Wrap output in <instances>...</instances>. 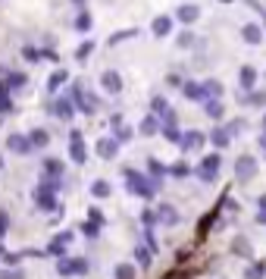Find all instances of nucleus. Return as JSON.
<instances>
[{
  "instance_id": "nucleus-26",
  "label": "nucleus",
  "mask_w": 266,
  "mask_h": 279,
  "mask_svg": "<svg viewBox=\"0 0 266 279\" xmlns=\"http://www.w3.org/2000/svg\"><path fill=\"white\" fill-rule=\"evenodd\" d=\"M75 29H82V31H88V29H91V16H88V13H82V16H79V19H75Z\"/></svg>"
},
{
  "instance_id": "nucleus-24",
  "label": "nucleus",
  "mask_w": 266,
  "mask_h": 279,
  "mask_svg": "<svg viewBox=\"0 0 266 279\" xmlns=\"http://www.w3.org/2000/svg\"><path fill=\"white\" fill-rule=\"evenodd\" d=\"M163 135H166V141H173V145H178V141H182V135H178L176 125H166V132H163Z\"/></svg>"
},
{
  "instance_id": "nucleus-40",
  "label": "nucleus",
  "mask_w": 266,
  "mask_h": 279,
  "mask_svg": "<svg viewBox=\"0 0 266 279\" xmlns=\"http://www.w3.org/2000/svg\"><path fill=\"white\" fill-rule=\"evenodd\" d=\"M0 166H3V160H0Z\"/></svg>"
},
{
  "instance_id": "nucleus-33",
  "label": "nucleus",
  "mask_w": 266,
  "mask_h": 279,
  "mask_svg": "<svg viewBox=\"0 0 266 279\" xmlns=\"http://www.w3.org/2000/svg\"><path fill=\"white\" fill-rule=\"evenodd\" d=\"M138 260H141V267H148V264H150V254H148L144 248H138Z\"/></svg>"
},
{
  "instance_id": "nucleus-11",
  "label": "nucleus",
  "mask_w": 266,
  "mask_h": 279,
  "mask_svg": "<svg viewBox=\"0 0 266 279\" xmlns=\"http://www.w3.org/2000/svg\"><path fill=\"white\" fill-rule=\"evenodd\" d=\"M47 141H50V135H47L44 129H35V132L29 135V145H31V148H44Z\"/></svg>"
},
{
  "instance_id": "nucleus-6",
  "label": "nucleus",
  "mask_w": 266,
  "mask_h": 279,
  "mask_svg": "<svg viewBox=\"0 0 266 279\" xmlns=\"http://www.w3.org/2000/svg\"><path fill=\"white\" fill-rule=\"evenodd\" d=\"M6 148L16 151V154H29V151H31L29 135H10V138H6Z\"/></svg>"
},
{
  "instance_id": "nucleus-14",
  "label": "nucleus",
  "mask_w": 266,
  "mask_h": 279,
  "mask_svg": "<svg viewBox=\"0 0 266 279\" xmlns=\"http://www.w3.org/2000/svg\"><path fill=\"white\" fill-rule=\"evenodd\" d=\"M157 217H160V223H166V226H173V223H176V219H178V214H176V207H169V204H163Z\"/></svg>"
},
{
  "instance_id": "nucleus-9",
  "label": "nucleus",
  "mask_w": 266,
  "mask_h": 279,
  "mask_svg": "<svg viewBox=\"0 0 266 279\" xmlns=\"http://www.w3.org/2000/svg\"><path fill=\"white\" fill-rule=\"evenodd\" d=\"M204 141H207V135H201V132H188V135H182V151H194V148H201Z\"/></svg>"
},
{
  "instance_id": "nucleus-1",
  "label": "nucleus",
  "mask_w": 266,
  "mask_h": 279,
  "mask_svg": "<svg viewBox=\"0 0 266 279\" xmlns=\"http://www.w3.org/2000/svg\"><path fill=\"white\" fill-rule=\"evenodd\" d=\"M125 182H128V191L141 194V198H150V194L157 191V182H153V179H144V176L135 173V170H125Z\"/></svg>"
},
{
  "instance_id": "nucleus-29",
  "label": "nucleus",
  "mask_w": 266,
  "mask_h": 279,
  "mask_svg": "<svg viewBox=\"0 0 266 279\" xmlns=\"http://www.w3.org/2000/svg\"><path fill=\"white\" fill-rule=\"evenodd\" d=\"M91 50H94V44H91V41H85V44H82L79 50H75V57H79V60H85V57H88Z\"/></svg>"
},
{
  "instance_id": "nucleus-31",
  "label": "nucleus",
  "mask_w": 266,
  "mask_h": 279,
  "mask_svg": "<svg viewBox=\"0 0 266 279\" xmlns=\"http://www.w3.org/2000/svg\"><path fill=\"white\" fill-rule=\"evenodd\" d=\"M22 57H25V60H31V63H35V60H38V50H35V47H25V50H22Z\"/></svg>"
},
{
  "instance_id": "nucleus-13",
  "label": "nucleus",
  "mask_w": 266,
  "mask_h": 279,
  "mask_svg": "<svg viewBox=\"0 0 266 279\" xmlns=\"http://www.w3.org/2000/svg\"><path fill=\"white\" fill-rule=\"evenodd\" d=\"M169 29H173V19H169V16H157V19H153V35H166Z\"/></svg>"
},
{
  "instance_id": "nucleus-32",
  "label": "nucleus",
  "mask_w": 266,
  "mask_h": 279,
  "mask_svg": "<svg viewBox=\"0 0 266 279\" xmlns=\"http://www.w3.org/2000/svg\"><path fill=\"white\" fill-rule=\"evenodd\" d=\"M263 276V267H251L247 270V279H260Z\"/></svg>"
},
{
  "instance_id": "nucleus-18",
  "label": "nucleus",
  "mask_w": 266,
  "mask_h": 279,
  "mask_svg": "<svg viewBox=\"0 0 266 279\" xmlns=\"http://www.w3.org/2000/svg\"><path fill=\"white\" fill-rule=\"evenodd\" d=\"M185 94L191 97V100H207V94H204V85H194V82H191V85H185Z\"/></svg>"
},
{
  "instance_id": "nucleus-12",
  "label": "nucleus",
  "mask_w": 266,
  "mask_h": 279,
  "mask_svg": "<svg viewBox=\"0 0 266 279\" xmlns=\"http://www.w3.org/2000/svg\"><path fill=\"white\" fill-rule=\"evenodd\" d=\"M210 141H213L216 148H226L229 141H232V135H229L226 129H213V132H210Z\"/></svg>"
},
{
  "instance_id": "nucleus-23",
  "label": "nucleus",
  "mask_w": 266,
  "mask_h": 279,
  "mask_svg": "<svg viewBox=\"0 0 266 279\" xmlns=\"http://www.w3.org/2000/svg\"><path fill=\"white\" fill-rule=\"evenodd\" d=\"M150 107H153V116H163V113L169 110V107H166V100H163V97H153V100H150Z\"/></svg>"
},
{
  "instance_id": "nucleus-20",
  "label": "nucleus",
  "mask_w": 266,
  "mask_h": 279,
  "mask_svg": "<svg viewBox=\"0 0 266 279\" xmlns=\"http://www.w3.org/2000/svg\"><path fill=\"white\" fill-rule=\"evenodd\" d=\"M44 170L57 179V176H63V163H59V160H44Z\"/></svg>"
},
{
  "instance_id": "nucleus-36",
  "label": "nucleus",
  "mask_w": 266,
  "mask_h": 279,
  "mask_svg": "<svg viewBox=\"0 0 266 279\" xmlns=\"http://www.w3.org/2000/svg\"><path fill=\"white\" fill-rule=\"evenodd\" d=\"M251 100H254V104H257V107H263V104H266V94H263V91H257V94H254Z\"/></svg>"
},
{
  "instance_id": "nucleus-7",
  "label": "nucleus",
  "mask_w": 266,
  "mask_h": 279,
  "mask_svg": "<svg viewBox=\"0 0 266 279\" xmlns=\"http://www.w3.org/2000/svg\"><path fill=\"white\" fill-rule=\"evenodd\" d=\"M50 113L57 116V120H63V123H69L72 120V100H57L54 107H50Z\"/></svg>"
},
{
  "instance_id": "nucleus-10",
  "label": "nucleus",
  "mask_w": 266,
  "mask_h": 279,
  "mask_svg": "<svg viewBox=\"0 0 266 279\" xmlns=\"http://www.w3.org/2000/svg\"><path fill=\"white\" fill-rule=\"evenodd\" d=\"M241 35H244L247 44H260V41H263V29L257 22H251V25H244V29H241Z\"/></svg>"
},
{
  "instance_id": "nucleus-4",
  "label": "nucleus",
  "mask_w": 266,
  "mask_h": 279,
  "mask_svg": "<svg viewBox=\"0 0 266 279\" xmlns=\"http://www.w3.org/2000/svg\"><path fill=\"white\" fill-rule=\"evenodd\" d=\"M100 85H104L107 94H119V91H122V79H119V72L107 69L104 75H100Z\"/></svg>"
},
{
  "instance_id": "nucleus-5",
  "label": "nucleus",
  "mask_w": 266,
  "mask_h": 279,
  "mask_svg": "<svg viewBox=\"0 0 266 279\" xmlns=\"http://www.w3.org/2000/svg\"><path fill=\"white\" fill-rule=\"evenodd\" d=\"M69 154L75 163H85V141H82V132H69Z\"/></svg>"
},
{
  "instance_id": "nucleus-38",
  "label": "nucleus",
  "mask_w": 266,
  "mask_h": 279,
  "mask_svg": "<svg viewBox=\"0 0 266 279\" xmlns=\"http://www.w3.org/2000/svg\"><path fill=\"white\" fill-rule=\"evenodd\" d=\"M0 279H22V273L16 270V273H0Z\"/></svg>"
},
{
  "instance_id": "nucleus-17",
  "label": "nucleus",
  "mask_w": 266,
  "mask_h": 279,
  "mask_svg": "<svg viewBox=\"0 0 266 279\" xmlns=\"http://www.w3.org/2000/svg\"><path fill=\"white\" fill-rule=\"evenodd\" d=\"M254 82H257V69L254 66H244L241 69V88H254Z\"/></svg>"
},
{
  "instance_id": "nucleus-35",
  "label": "nucleus",
  "mask_w": 266,
  "mask_h": 279,
  "mask_svg": "<svg viewBox=\"0 0 266 279\" xmlns=\"http://www.w3.org/2000/svg\"><path fill=\"white\" fill-rule=\"evenodd\" d=\"M6 223H10V219H6V214L0 210V239H3V232H6Z\"/></svg>"
},
{
  "instance_id": "nucleus-22",
  "label": "nucleus",
  "mask_w": 266,
  "mask_h": 279,
  "mask_svg": "<svg viewBox=\"0 0 266 279\" xmlns=\"http://www.w3.org/2000/svg\"><path fill=\"white\" fill-rule=\"evenodd\" d=\"M132 125H128V129H125V125H119V129H116V145H122V141H128V138H132Z\"/></svg>"
},
{
  "instance_id": "nucleus-8",
  "label": "nucleus",
  "mask_w": 266,
  "mask_h": 279,
  "mask_svg": "<svg viewBox=\"0 0 266 279\" xmlns=\"http://www.w3.org/2000/svg\"><path fill=\"white\" fill-rule=\"evenodd\" d=\"M116 151H119L116 138H100V141H97V154L104 157V160H113V157H116Z\"/></svg>"
},
{
  "instance_id": "nucleus-21",
  "label": "nucleus",
  "mask_w": 266,
  "mask_h": 279,
  "mask_svg": "<svg viewBox=\"0 0 266 279\" xmlns=\"http://www.w3.org/2000/svg\"><path fill=\"white\" fill-rule=\"evenodd\" d=\"M63 82H66V72H63V69H59V72H54V75H50V82H47V88H50V91H57L59 85H63Z\"/></svg>"
},
{
  "instance_id": "nucleus-25",
  "label": "nucleus",
  "mask_w": 266,
  "mask_h": 279,
  "mask_svg": "<svg viewBox=\"0 0 266 279\" xmlns=\"http://www.w3.org/2000/svg\"><path fill=\"white\" fill-rule=\"evenodd\" d=\"M94 194H97V198H107V194H110V185L104 182V179H100V182H94V188H91Z\"/></svg>"
},
{
  "instance_id": "nucleus-27",
  "label": "nucleus",
  "mask_w": 266,
  "mask_h": 279,
  "mask_svg": "<svg viewBox=\"0 0 266 279\" xmlns=\"http://www.w3.org/2000/svg\"><path fill=\"white\" fill-rule=\"evenodd\" d=\"M22 85H25V75H16L13 72L10 79H6V88H22Z\"/></svg>"
},
{
  "instance_id": "nucleus-19",
  "label": "nucleus",
  "mask_w": 266,
  "mask_h": 279,
  "mask_svg": "<svg viewBox=\"0 0 266 279\" xmlns=\"http://www.w3.org/2000/svg\"><path fill=\"white\" fill-rule=\"evenodd\" d=\"M178 19H182V22H194L197 19V6H191V3L182 6V10H178Z\"/></svg>"
},
{
  "instance_id": "nucleus-37",
  "label": "nucleus",
  "mask_w": 266,
  "mask_h": 279,
  "mask_svg": "<svg viewBox=\"0 0 266 279\" xmlns=\"http://www.w3.org/2000/svg\"><path fill=\"white\" fill-rule=\"evenodd\" d=\"M150 176H157V179L163 176V166H160V163H153V160H150Z\"/></svg>"
},
{
  "instance_id": "nucleus-28",
  "label": "nucleus",
  "mask_w": 266,
  "mask_h": 279,
  "mask_svg": "<svg viewBox=\"0 0 266 279\" xmlns=\"http://www.w3.org/2000/svg\"><path fill=\"white\" fill-rule=\"evenodd\" d=\"M194 44V35L191 31H182V35H178V47H191Z\"/></svg>"
},
{
  "instance_id": "nucleus-2",
  "label": "nucleus",
  "mask_w": 266,
  "mask_h": 279,
  "mask_svg": "<svg viewBox=\"0 0 266 279\" xmlns=\"http://www.w3.org/2000/svg\"><path fill=\"white\" fill-rule=\"evenodd\" d=\"M254 173H257V160H254L251 154H244V157H238V160H235V176H238L241 182L254 179Z\"/></svg>"
},
{
  "instance_id": "nucleus-16",
  "label": "nucleus",
  "mask_w": 266,
  "mask_h": 279,
  "mask_svg": "<svg viewBox=\"0 0 266 279\" xmlns=\"http://www.w3.org/2000/svg\"><path fill=\"white\" fill-rule=\"evenodd\" d=\"M160 132V120L157 116H148V120L141 123V135H157Z\"/></svg>"
},
{
  "instance_id": "nucleus-34",
  "label": "nucleus",
  "mask_w": 266,
  "mask_h": 279,
  "mask_svg": "<svg viewBox=\"0 0 266 279\" xmlns=\"http://www.w3.org/2000/svg\"><path fill=\"white\" fill-rule=\"evenodd\" d=\"M173 176H188V166L185 163H176L173 166Z\"/></svg>"
},
{
  "instance_id": "nucleus-30",
  "label": "nucleus",
  "mask_w": 266,
  "mask_h": 279,
  "mask_svg": "<svg viewBox=\"0 0 266 279\" xmlns=\"http://www.w3.org/2000/svg\"><path fill=\"white\" fill-rule=\"evenodd\" d=\"M132 276H135V270H132V267H125V264L116 270V279H132Z\"/></svg>"
},
{
  "instance_id": "nucleus-3",
  "label": "nucleus",
  "mask_w": 266,
  "mask_h": 279,
  "mask_svg": "<svg viewBox=\"0 0 266 279\" xmlns=\"http://www.w3.org/2000/svg\"><path fill=\"white\" fill-rule=\"evenodd\" d=\"M216 170H219V154H207V157H204V163L197 166V176H201L204 182H213V179H216Z\"/></svg>"
},
{
  "instance_id": "nucleus-39",
  "label": "nucleus",
  "mask_w": 266,
  "mask_h": 279,
  "mask_svg": "<svg viewBox=\"0 0 266 279\" xmlns=\"http://www.w3.org/2000/svg\"><path fill=\"white\" fill-rule=\"evenodd\" d=\"M260 207H266V194H263V198H260Z\"/></svg>"
},
{
  "instance_id": "nucleus-15",
  "label": "nucleus",
  "mask_w": 266,
  "mask_h": 279,
  "mask_svg": "<svg viewBox=\"0 0 266 279\" xmlns=\"http://www.w3.org/2000/svg\"><path fill=\"white\" fill-rule=\"evenodd\" d=\"M204 110H207L210 120H222V104L219 100H204Z\"/></svg>"
}]
</instances>
